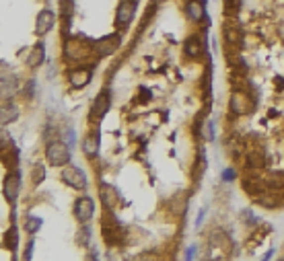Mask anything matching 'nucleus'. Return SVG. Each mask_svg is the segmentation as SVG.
Masks as SVG:
<instances>
[{
    "label": "nucleus",
    "instance_id": "14",
    "mask_svg": "<svg viewBox=\"0 0 284 261\" xmlns=\"http://www.w3.org/2000/svg\"><path fill=\"white\" fill-rule=\"evenodd\" d=\"M185 12L194 23H198V21L204 19V4H202L200 0H189L185 4Z\"/></svg>",
    "mask_w": 284,
    "mask_h": 261
},
{
    "label": "nucleus",
    "instance_id": "9",
    "mask_svg": "<svg viewBox=\"0 0 284 261\" xmlns=\"http://www.w3.org/2000/svg\"><path fill=\"white\" fill-rule=\"evenodd\" d=\"M54 23H56V15H54L52 10H42L37 15V21H35V35L37 37H42V35H46V33H50L52 31V27H54Z\"/></svg>",
    "mask_w": 284,
    "mask_h": 261
},
{
    "label": "nucleus",
    "instance_id": "7",
    "mask_svg": "<svg viewBox=\"0 0 284 261\" xmlns=\"http://www.w3.org/2000/svg\"><path fill=\"white\" fill-rule=\"evenodd\" d=\"M134 12H136V2L134 0H124L119 6H117V12H115V23L119 27H128L134 19Z\"/></svg>",
    "mask_w": 284,
    "mask_h": 261
},
{
    "label": "nucleus",
    "instance_id": "3",
    "mask_svg": "<svg viewBox=\"0 0 284 261\" xmlns=\"http://www.w3.org/2000/svg\"><path fill=\"white\" fill-rule=\"evenodd\" d=\"M110 107H112V93H110V91H101V93L97 95V99L93 101V107H91L89 117H91L93 121H99V119L105 117L107 111H110Z\"/></svg>",
    "mask_w": 284,
    "mask_h": 261
},
{
    "label": "nucleus",
    "instance_id": "25",
    "mask_svg": "<svg viewBox=\"0 0 284 261\" xmlns=\"http://www.w3.org/2000/svg\"><path fill=\"white\" fill-rule=\"evenodd\" d=\"M243 216H245V220H247L249 224H251V222H253V224L258 222V218H251V212H249V210H245V212H243Z\"/></svg>",
    "mask_w": 284,
    "mask_h": 261
},
{
    "label": "nucleus",
    "instance_id": "2",
    "mask_svg": "<svg viewBox=\"0 0 284 261\" xmlns=\"http://www.w3.org/2000/svg\"><path fill=\"white\" fill-rule=\"evenodd\" d=\"M62 181L72 189H85L87 187V175L83 169L74 167V164H68V167L62 171Z\"/></svg>",
    "mask_w": 284,
    "mask_h": 261
},
{
    "label": "nucleus",
    "instance_id": "24",
    "mask_svg": "<svg viewBox=\"0 0 284 261\" xmlns=\"http://www.w3.org/2000/svg\"><path fill=\"white\" fill-rule=\"evenodd\" d=\"M183 257H185V259H194V257H196V247H189Z\"/></svg>",
    "mask_w": 284,
    "mask_h": 261
},
{
    "label": "nucleus",
    "instance_id": "1",
    "mask_svg": "<svg viewBox=\"0 0 284 261\" xmlns=\"http://www.w3.org/2000/svg\"><path fill=\"white\" fill-rule=\"evenodd\" d=\"M46 158L52 167H64V164L70 162V150L68 144L64 142H50L46 150Z\"/></svg>",
    "mask_w": 284,
    "mask_h": 261
},
{
    "label": "nucleus",
    "instance_id": "6",
    "mask_svg": "<svg viewBox=\"0 0 284 261\" xmlns=\"http://www.w3.org/2000/svg\"><path fill=\"white\" fill-rule=\"evenodd\" d=\"M19 191H21V177H19V173H10V175H6L4 185H2V194H4L6 202L15 204L17 198H19Z\"/></svg>",
    "mask_w": 284,
    "mask_h": 261
},
{
    "label": "nucleus",
    "instance_id": "12",
    "mask_svg": "<svg viewBox=\"0 0 284 261\" xmlns=\"http://www.w3.org/2000/svg\"><path fill=\"white\" fill-rule=\"evenodd\" d=\"M44 60H46V46L39 41L37 46H33L29 58H27V66H29V68H39L44 64Z\"/></svg>",
    "mask_w": 284,
    "mask_h": 261
},
{
    "label": "nucleus",
    "instance_id": "27",
    "mask_svg": "<svg viewBox=\"0 0 284 261\" xmlns=\"http://www.w3.org/2000/svg\"><path fill=\"white\" fill-rule=\"evenodd\" d=\"M155 2H167V0H155Z\"/></svg>",
    "mask_w": 284,
    "mask_h": 261
},
{
    "label": "nucleus",
    "instance_id": "5",
    "mask_svg": "<svg viewBox=\"0 0 284 261\" xmlns=\"http://www.w3.org/2000/svg\"><path fill=\"white\" fill-rule=\"evenodd\" d=\"M119 48V35H105L97 41H93V50L99 53V56H112Z\"/></svg>",
    "mask_w": 284,
    "mask_h": 261
},
{
    "label": "nucleus",
    "instance_id": "10",
    "mask_svg": "<svg viewBox=\"0 0 284 261\" xmlns=\"http://www.w3.org/2000/svg\"><path fill=\"white\" fill-rule=\"evenodd\" d=\"M91 78H93V68L89 66H83V68H74V70L68 74V80H70V85L74 87V89H83V87H87L89 82H91Z\"/></svg>",
    "mask_w": 284,
    "mask_h": 261
},
{
    "label": "nucleus",
    "instance_id": "4",
    "mask_svg": "<svg viewBox=\"0 0 284 261\" xmlns=\"http://www.w3.org/2000/svg\"><path fill=\"white\" fill-rule=\"evenodd\" d=\"M95 214V202L91 198H78L76 204H74V216H76V220L80 224H87L91 218Z\"/></svg>",
    "mask_w": 284,
    "mask_h": 261
},
{
    "label": "nucleus",
    "instance_id": "26",
    "mask_svg": "<svg viewBox=\"0 0 284 261\" xmlns=\"http://www.w3.org/2000/svg\"><path fill=\"white\" fill-rule=\"evenodd\" d=\"M204 214H206V210H204V208H202V210H200V214H198V220H196V226H200V224H202V220H204Z\"/></svg>",
    "mask_w": 284,
    "mask_h": 261
},
{
    "label": "nucleus",
    "instance_id": "18",
    "mask_svg": "<svg viewBox=\"0 0 284 261\" xmlns=\"http://www.w3.org/2000/svg\"><path fill=\"white\" fill-rule=\"evenodd\" d=\"M101 198H103V206H107V208H114L115 202H117V194H115V189L112 185H103L101 187Z\"/></svg>",
    "mask_w": 284,
    "mask_h": 261
},
{
    "label": "nucleus",
    "instance_id": "15",
    "mask_svg": "<svg viewBox=\"0 0 284 261\" xmlns=\"http://www.w3.org/2000/svg\"><path fill=\"white\" fill-rule=\"evenodd\" d=\"M17 117H19V109L12 103H6L0 107V123H12Z\"/></svg>",
    "mask_w": 284,
    "mask_h": 261
},
{
    "label": "nucleus",
    "instance_id": "8",
    "mask_svg": "<svg viewBox=\"0 0 284 261\" xmlns=\"http://www.w3.org/2000/svg\"><path fill=\"white\" fill-rule=\"evenodd\" d=\"M253 109V105H251V99L247 97L245 93H233L231 95V111L233 113H237V115H247L249 111Z\"/></svg>",
    "mask_w": 284,
    "mask_h": 261
},
{
    "label": "nucleus",
    "instance_id": "17",
    "mask_svg": "<svg viewBox=\"0 0 284 261\" xmlns=\"http://www.w3.org/2000/svg\"><path fill=\"white\" fill-rule=\"evenodd\" d=\"M4 247L8 251H17V247H19V230L17 226H10L6 230V235H4Z\"/></svg>",
    "mask_w": 284,
    "mask_h": 261
},
{
    "label": "nucleus",
    "instance_id": "13",
    "mask_svg": "<svg viewBox=\"0 0 284 261\" xmlns=\"http://www.w3.org/2000/svg\"><path fill=\"white\" fill-rule=\"evenodd\" d=\"M12 95H15V78L0 76V101H10Z\"/></svg>",
    "mask_w": 284,
    "mask_h": 261
},
{
    "label": "nucleus",
    "instance_id": "21",
    "mask_svg": "<svg viewBox=\"0 0 284 261\" xmlns=\"http://www.w3.org/2000/svg\"><path fill=\"white\" fill-rule=\"evenodd\" d=\"M235 177H237V173H235L233 169H227V171H223V175H221V179H223V181H233V179H235Z\"/></svg>",
    "mask_w": 284,
    "mask_h": 261
},
{
    "label": "nucleus",
    "instance_id": "11",
    "mask_svg": "<svg viewBox=\"0 0 284 261\" xmlns=\"http://www.w3.org/2000/svg\"><path fill=\"white\" fill-rule=\"evenodd\" d=\"M99 146H101V136H99V132L87 134V138L83 140L85 157H87V158H95V157H97V153H99Z\"/></svg>",
    "mask_w": 284,
    "mask_h": 261
},
{
    "label": "nucleus",
    "instance_id": "22",
    "mask_svg": "<svg viewBox=\"0 0 284 261\" xmlns=\"http://www.w3.org/2000/svg\"><path fill=\"white\" fill-rule=\"evenodd\" d=\"M206 140H214V126H212V121L206 123Z\"/></svg>",
    "mask_w": 284,
    "mask_h": 261
},
{
    "label": "nucleus",
    "instance_id": "19",
    "mask_svg": "<svg viewBox=\"0 0 284 261\" xmlns=\"http://www.w3.org/2000/svg\"><path fill=\"white\" fill-rule=\"evenodd\" d=\"M42 228V218H35V216H31V218H27V222H25V230L29 232V235H35V232Z\"/></svg>",
    "mask_w": 284,
    "mask_h": 261
},
{
    "label": "nucleus",
    "instance_id": "16",
    "mask_svg": "<svg viewBox=\"0 0 284 261\" xmlns=\"http://www.w3.org/2000/svg\"><path fill=\"white\" fill-rule=\"evenodd\" d=\"M183 50L189 58H198L200 56V52H202V44H200V39L198 37H187L185 39V44H183Z\"/></svg>",
    "mask_w": 284,
    "mask_h": 261
},
{
    "label": "nucleus",
    "instance_id": "23",
    "mask_svg": "<svg viewBox=\"0 0 284 261\" xmlns=\"http://www.w3.org/2000/svg\"><path fill=\"white\" fill-rule=\"evenodd\" d=\"M6 146H8V138H6L2 132H0V153H2V150H6Z\"/></svg>",
    "mask_w": 284,
    "mask_h": 261
},
{
    "label": "nucleus",
    "instance_id": "20",
    "mask_svg": "<svg viewBox=\"0 0 284 261\" xmlns=\"http://www.w3.org/2000/svg\"><path fill=\"white\" fill-rule=\"evenodd\" d=\"M44 177H46V167L39 162V164H35V169H33V183H42Z\"/></svg>",
    "mask_w": 284,
    "mask_h": 261
}]
</instances>
